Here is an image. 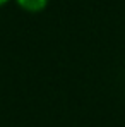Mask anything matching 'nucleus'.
<instances>
[{
  "label": "nucleus",
  "instance_id": "1",
  "mask_svg": "<svg viewBox=\"0 0 125 127\" xmlns=\"http://www.w3.org/2000/svg\"><path fill=\"white\" fill-rule=\"evenodd\" d=\"M17 3L29 12H40L46 7L48 0H17Z\"/></svg>",
  "mask_w": 125,
  "mask_h": 127
},
{
  "label": "nucleus",
  "instance_id": "2",
  "mask_svg": "<svg viewBox=\"0 0 125 127\" xmlns=\"http://www.w3.org/2000/svg\"><path fill=\"white\" fill-rule=\"evenodd\" d=\"M5 2H9V0H0V5H3Z\"/></svg>",
  "mask_w": 125,
  "mask_h": 127
}]
</instances>
